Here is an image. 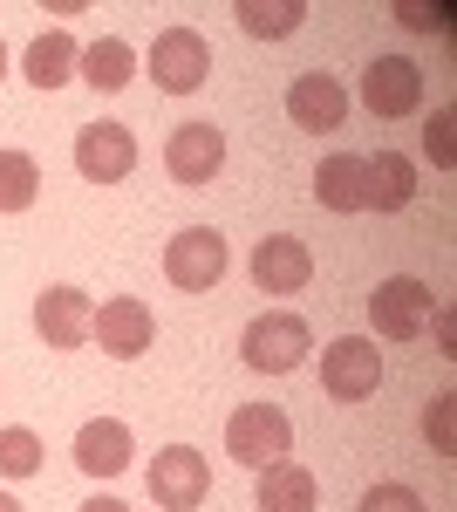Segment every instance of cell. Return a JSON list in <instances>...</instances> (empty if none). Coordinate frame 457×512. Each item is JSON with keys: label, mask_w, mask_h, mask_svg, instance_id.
Listing matches in <instances>:
<instances>
[{"label": "cell", "mask_w": 457, "mask_h": 512, "mask_svg": "<svg viewBox=\"0 0 457 512\" xmlns=\"http://www.w3.org/2000/svg\"><path fill=\"white\" fill-rule=\"evenodd\" d=\"M294 451V424H287V410L280 403H239L226 424V458L239 465H253V472H267Z\"/></svg>", "instance_id": "6da1fadb"}, {"label": "cell", "mask_w": 457, "mask_h": 512, "mask_svg": "<svg viewBox=\"0 0 457 512\" xmlns=\"http://www.w3.org/2000/svg\"><path fill=\"white\" fill-rule=\"evenodd\" d=\"M430 315H437V294L417 274H396L369 294V321H376L382 342H417L423 328H430Z\"/></svg>", "instance_id": "7a4b0ae2"}, {"label": "cell", "mask_w": 457, "mask_h": 512, "mask_svg": "<svg viewBox=\"0 0 457 512\" xmlns=\"http://www.w3.org/2000/svg\"><path fill=\"white\" fill-rule=\"evenodd\" d=\"M307 349H314V335H307L301 315H260V321H246V335H239L246 369H260V376H287V369H301Z\"/></svg>", "instance_id": "3957f363"}, {"label": "cell", "mask_w": 457, "mask_h": 512, "mask_svg": "<svg viewBox=\"0 0 457 512\" xmlns=\"http://www.w3.org/2000/svg\"><path fill=\"white\" fill-rule=\"evenodd\" d=\"M376 383H382V349L369 335H342L321 349V390L335 403H362V396H376Z\"/></svg>", "instance_id": "277c9868"}, {"label": "cell", "mask_w": 457, "mask_h": 512, "mask_svg": "<svg viewBox=\"0 0 457 512\" xmlns=\"http://www.w3.org/2000/svg\"><path fill=\"white\" fill-rule=\"evenodd\" d=\"M164 280L185 287V294H212L226 280V239L212 233V226H185L164 246Z\"/></svg>", "instance_id": "5b68a950"}, {"label": "cell", "mask_w": 457, "mask_h": 512, "mask_svg": "<svg viewBox=\"0 0 457 512\" xmlns=\"http://www.w3.org/2000/svg\"><path fill=\"white\" fill-rule=\"evenodd\" d=\"M205 492H212V465H205L191 444H164L157 465H151L157 512H198V506H205Z\"/></svg>", "instance_id": "8992f818"}, {"label": "cell", "mask_w": 457, "mask_h": 512, "mask_svg": "<svg viewBox=\"0 0 457 512\" xmlns=\"http://www.w3.org/2000/svg\"><path fill=\"white\" fill-rule=\"evenodd\" d=\"M151 76L164 96H191L198 82L212 76V48H205V35L198 28H164V35L151 41Z\"/></svg>", "instance_id": "52a82bcc"}, {"label": "cell", "mask_w": 457, "mask_h": 512, "mask_svg": "<svg viewBox=\"0 0 457 512\" xmlns=\"http://www.w3.org/2000/svg\"><path fill=\"white\" fill-rule=\"evenodd\" d=\"M362 103H369L376 117H417L423 110V69L410 55H376V62L362 69Z\"/></svg>", "instance_id": "ba28073f"}, {"label": "cell", "mask_w": 457, "mask_h": 512, "mask_svg": "<svg viewBox=\"0 0 457 512\" xmlns=\"http://www.w3.org/2000/svg\"><path fill=\"white\" fill-rule=\"evenodd\" d=\"M151 335H157V321H151V308H144L137 294L103 301L96 321H89V342H103V355H116V362H137V355L151 349Z\"/></svg>", "instance_id": "9c48e42d"}, {"label": "cell", "mask_w": 457, "mask_h": 512, "mask_svg": "<svg viewBox=\"0 0 457 512\" xmlns=\"http://www.w3.org/2000/svg\"><path fill=\"white\" fill-rule=\"evenodd\" d=\"M76 171L89 185H123L137 171V137L123 123H89L76 137Z\"/></svg>", "instance_id": "30bf717a"}, {"label": "cell", "mask_w": 457, "mask_h": 512, "mask_svg": "<svg viewBox=\"0 0 457 512\" xmlns=\"http://www.w3.org/2000/svg\"><path fill=\"white\" fill-rule=\"evenodd\" d=\"M219 164H226V137L212 130V123H178L171 130V144H164V171L178 178V185H212L219 178Z\"/></svg>", "instance_id": "8fae6325"}, {"label": "cell", "mask_w": 457, "mask_h": 512, "mask_svg": "<svg viewBox=\"0 0 457 512\" xmlns=\"http://www.w3.org/2000/svg\"><path fill=\"white\" fill-rule=\"evenodd\" d=\"M307 280H314V253H307V239L267 233L260 246H253V287H260V294H301Z\"/></svg>", "instance_id": "7c38bea8"}, {"label": "cell", "mask_w": 457, "mask_h": 512, "mask_svg": "<svg viewBox=\"0 0 457 512\" xmlns=\"http://www.w3.org/2000/svg\"><path fill=\"white\" fill-rule=\"evenodd\" d=\"M89 321H96V308H89L82 287H48L35 301V335L48 349H82L89 342Z\"/></svg>", "instance_id": "4fadbf2b"}, {"label": "cell", "mask_w": 457, "mask_h": 512, "mask_svg": "<svg viewBox=\"0 0 457 512\" xmlns=\"http://www.w3.org/2000/svg\"><path fill=\"white\" fill-rule=\"evenodd\" d=\"M287 117L301 123V130H342L348 89L335 76H321V69H307V76H294V89H287Z\"/></svg>", "instance_id": "5bb4252c"}, {"label": "cell", "mask_w": 457, "mask_h": 512, "mask_svg": "<svg viewBox=\"0 0 457 512\" xmlns=\"http://www.w3.org/2000/svg\"><path fill=\"white\" fill-rule=\"evenodd\" d=\"M130 451H137V437H130L123 417H96V424L76 431V465L89 478H116L123 465H130Z\"/></svg>", "instance_id": "9a60e30c"}, {"label": "cell", "mask_w": 457, "mask_h": 512, "mask_svg": "<svg viewBox=\"0 0 457 512\" xmlns=\"http://www.w3.org/2000/svg\"><path fill=\"white\" fill-rule=\"evenodd\" d=\"M417 198V164L403 158V151H376V158H362V205H376V212H403Z\"/></svg>", "instance_id": "2e32d148"}, {"label": "cell", "mask_w": 457, "mask_h": 512, "mask_svg": "<svg viewBox=\"0 0 457 512\" xmlns=\"http://www.w3.org/2000/svg\"><path fill=\"white\" fill-rule=\"evenodd\" d=\"M76 69H82L89 89H103V96H110V89H123V82L137 76V48H130L123 35H103V41H89V48L76 55Z\"/></svg>", "instance_id": "e0dca14e"}, {"label": "cell", "mask_w": 457, "mask_h": 512, "mask_svg": "<svg viewBox=\"0 0 457 512\" xmlns=\"http://www.w3.org/2000/svg\"><path fill=\"white\" fill-rule=\"evenodd\" d=\"M260 512H314V472L280 458L260 472Z\"/></svg>", "instance_id": "ac0fdd59"}, {"label": "cell", "mask_w": 457, "mask_h": 512, "mask_svg": "<svg viewBox=\"0 0 457 512\" xmlns=\"http://www.w3.org/2000/svg\"><path fill=\"white\" fill-rule=\"evenodd\" d=\"M76 55H82V48L55 28V35H35V41H28L21 69H28V82H35V89H62V82H69V69H76Z\"/></svg>", "instance_id": "d6986e66"}, {"label": "cell", "mask_w": 457, "mask_h": 512, "mask_svg": "<svg viewBox=\"0 0 457 512\" xmlns=\"http://www.w3.org/2000/svg\"><path fill=\"white\" fill-rule=\"evenodd\" d=\"M314 198L328 205V212H369L362 205V158H328L321 171H314Z\"/></svg>", "instance_id": "ffe728a7"}, {"label": "cell", "mask_w": 457, "mask_h": 512, "mask_svg": "<svg viewBox=\"0 0 457 512\" xmlns=\"http://www.w3.org/2000/svg\"><path fill=\"white\" fill-rule=\"evenodd\" d=\"M307 21V0H239V28L260 41H280Z\"/></svg>", "instance_id": "44dd1931"}, {"label": "cell", "mask_w": 457, "mask_h": 512, "mask_svg": "<svg viewBox=\"0 0 457 512\" xmlns=\"http://www.w3.org/2000/svg\"><path fill=\"white\" fill-rule=\"evenodd\" d=\"M41 198V164L28 151H0V212H28Z\"/></svg>", "instance_id": "7402d4cb"}, {"label": "cell", "mask_w": 457, "mask_h": 512, "mask_svg": "<svg viewBox=\"0 0 457 512\" xmlns=\"http://www.w3.org/2000/svg\"><path fill=\"white\" fill-rule=\"evenodd\" d=\"M41 472V437L35 431H0V478H35Z\"/></svg>", "instance_id": "603a6c76"}, {"label": "cell", "mask_w": 457, "mask_h": 512, "mask_svg": "<svg viewBox=\"0 0 457 512\" xmlns=\"http://www.w3.org/2000/svg\"><path fill=\"white\" fill-rule=\"evenodd\" d=\"M451 110H430V123H423V151H430V164H444L451 171L457 164V137H451Z\"/></svg>", "instance_id": "cb8c5ba5"}, {"label": "cell", "mask_w": 457, "mask_h": 512, "mask_svg": "<svg viewBox=\"0 0 457 512\" xmlns=\"http://www.w3.org/2000/svg\"><path fill=\"white\" fill-rule=\"evenodd\" d=\"M355 512H423V499L410 492V485H369Z\"/></svg>", "instance_id": "d4e9b609"}, {"label": "cell", "mask_w": 457, "mask_h": 512, "mask_svg": "<svg viewBox=\"0 0 457 512\" xmlns=\"http://www.w3.org/2000/svg\"><path fill=\"white\" fill-rule=\"evenodd\" d=\"M451 403L457 396H430V410H423V437H430L437 451H451Z\"/></svg>", "instance_id": "484cf974"}, {"label": "cell", "mask_w": 457, "mask_h": 512, "mask_svg": "<svg viewBox=\"0 0 457 512\" xmlns=\"http://www.w3.org/2000/svg\"><path fill=\"white\" fill-rule=\"evenodd\" d=\"M396 21L417 28V35H444L451 28V7H396Z\"/></svg>", "instance_id": "4316f807"}, {"label": "cell", "mask_w": 457, "mask_h": 512, "mask_svg": "<svg viewBox=\"0 0 457 512\" xmlns=\"http://www.w3.org/2000/svg\"><path fill=\"white\" fill-rule=\"evenodd\" d=\"M76 512H130L123 499H89V506H76Z\"/></svg>", "instance_id": "83f0119b"}, {"label": "cell", "mask_w": 457, "mask_h": 512, "mask_svg": "<svg viewBox=\"0 0 457 512\" xmlns=\"http://www.w3.org/2000/svg\"><path fill=\"white\" fill-rule=\"evenodd\" d=\"M0 512H21V499H7V492H0Z\"/></svg>", "instance_id": "f1b7e54d"}, {"label": "cell", "mask_w": 457, "mask_h": 512, "mask_svg": "<svg viewBox=\"0 0 457 512\" xmlns=\"http://www.w3.org/2000/svg\"><path fill=\"white\" fill-rule=\"evenodd\" d=\"M0 82H7V48H0Z\"/></svg>", "instance_id": "f546056e"}]
</instances>
